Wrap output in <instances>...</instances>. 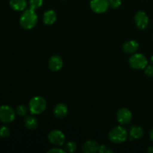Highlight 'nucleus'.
Masks as SVG:
<instances>
[{"instance_id": "nucleus-1", "label": "nucleus", "mask_w": 153, "mask_h": 153, "mask_svg": "<svg viewBox=\"0 0 153 153\" xmlns=\"http://www.w3.org/2000/svg\"><path fill=\"white\" fill-rule=\"evenodd\" d=\"M37 21H38V17L37 13H35V10L28 8L24 10L22 13L19 19V23L24 29L29 30L37 25Z\"/></svg>"}, {"instance_id": "nucleus-2", "label": "nucleus", "mask_w": 153, "mask_h": 153, "mask_svg": "<svg viewBox=\"0 0 153 153\" xmlns=\"http://www.w3.org/2000/svg\"><path fill=\"white\" fill-rule=\"evenodd\" d=\"M128 137V131L122 126L114 127L109 131L108 137L114 143H122L126 141Z\"/></svg>"}, {"instance_id": "nucleus-3", "label": "nucleus", "mask_w": 153, "mask_h": 153, "mask_svg": "<svg viewBox=\"0 0 153 153\" xmlns=\"http://www.w3.org/2000/svg\"><path fill=\"white\" fill-rule=\"evenodd\" d=\"M46 100L40 96L33 97L28 103V109L32 114H40L46 110Z\"/></svg>"}, {"instance_id": "nucleus-4", "label": "nucleus", "mask_w": 153, "mask_h": 153, "mask_svg": "<svg viewBox=\"0 0 153 153\" xmlns=\"http://www.w3.org/2000/svg\"><path fill=\"white\" fill-rule=\"evenodd\" d=\"M128 64L131 68L134 70H143L148 64L147 58L143 54H134L128 60Z\"/></svg>"}, {"instance_id": "nucleus-5", "label": "nucleus", "mask_w": 153, "mask_h": 153, "mask_svg": "<svg viewBox=\"0 0 153 153\" xmlns=\"http://www.w3.org/2000/svg\"><path fill=\"white\" fill-rule=\"evenodd\" d=\"M48 139L52 144L57 146H61L65 143L66 137L64 133L58 129L52 130L48 135Z\"/></svg>"}, {"instance_id": "nucleus-6", "label": "nucleus", "mask_w": 153, "mask_h": 153, "mask_svg": "<svg viewBox=\"0 0 153 153\" xmlns=\"http://www.w3.org/2000/svg\"><path fill=\"white\" fill-rule=\"evenodd\" d=\"M15 111L8 105H1L0 107V120L4 123L14 120Z\"/></svg>"}, {"instance_id": "nucleus-7", "label": "nucleus", "mask_w": 153, "mask_h": 153, "mask_svg": "<svg viewBox=\"0 0 153 153\" xmlns=\"http://www.w3.org/2000/svg\"><path fill=\"white\" fill-rule=\"evenodd\" d=\"M90 6L91 10L97 13H105L110 7L108 0H91Z\"/></svg>"}, {"instance_id": "nucleus-8", "label": "nucleus", "mask_w": 153, "mask_h": 153, "mask_svg": "<svg viewBox=\"0 0 153 153\" xmlns=\"http://www.w3.org/2000/svg\"><path fill=\"white\" fill-rule=\"evenodd\" d=\"M132 119V114L126 108H120L117 113V120L118 123H120L122 125L128 124L131 122Z\"/></svg>"}, {"instance_id": "nucleus-9", "label": "nucleus", "mask_w": 153, "mask_h": 153, "mask_svg": "<svg viewBox=\"0 0 153 153\" xmlns=\"http://www.w3.org/2000/svg\"><path fill=\"white\" fill-rule=\"evenodd\" d=\"M134 22L140 29H145L149 25V17L144 11L140 10L134 16Z\"/></svg>"}, {"instance_id": "nucleus-10", "label": "nucleus", "mask_w": 153, "mask_h": 153, "mask_svg": "<svg viewBox=\"0 0 153 153\" xmlns=\"http://www.w3.org/2000/svg\"><path fill=\"white\" fill-rule=\"evenodd\" d=\"M63 67V59L59 55H53L49 61V67L52 71H59Z\"/></svg>"}, {"instance_id": "nucleus-11", "label": "nucleus", "mask_w": 153, "mask_h": 153, "mask_svg": "<svg viewBox=\"0 0 153 153\" xmlns=\"http://www.w3.org/2000/svg\"><path fill=\"white\" fill-rule=\"evenodd\" d=\"M100 144L97 141L93 140H87L82 146V151L85 153H94L99 151Z\"/></svg>"}, {"instance_id": "nucleus-12", "label": "nucleus", "mask_w": 153, "mask_h": 153, "mask_svg": "<svg viewBox=\"0 0 153 153\" xmlns=\"http://www.w3.org/2000/svg\"><path fill=\"white\" fill-rule=\"evenodd\" d=\"M67 114H68V108L66 105L63 104V103H59L55 105V108H54V114L57 118L63 119L67 117Z\"/></svg>"}, {"instance_id": "nucleus-13", "label": "nucleus", "mask_w": 153, "mask_h": 153, "mask_svg": "<svg viewBox=\"0 0 153 153\" xmlns=\"http://www.w3.org/2000/svg\"><path fill=\"white\" fill-rule=\"evenodd\" d=\"M139 49V43L135 40H128L123 45V50L128 54H133Z\"/></svg>"}, {"instance_id": "nucleus-14", "label": "nucleus", "mask_w": 153, "mask_h": 153, "mask_svg": "<svg viewBox=\"0 0 153 153\" xmlns=\"http://www.w3.org/2000/svg\"><path fill=\"white\" fill-rule=\"evenodd\" d=\"M57 19L56 13L53 10H48L43 13V21L44 24L47 25H51L55 22Z\"/></svg>"}, {"instance_id": "nucleus-15", "label": "nucleus", "mask_w": 153, "mask_h": 153, "mask_svg": "<svg viewBox=\"0 0 153 153\" xmlns=\"http://www.w3.org/2000/svg\"><path fill=\"white\" fill-rule=\"evenodd\" d=\"M143 134H144V131L143 129L140 126H132L130 129L129 131V135L130 139L133 140H138L143 137Z\"/></svg>"}, {"instance_id": "nucleus-16", "label": "nucleus", "mask_w": 153, "mask_h": 153, "mask_svg": "<svg viewBox=\"0 0 153 153\" xmlns=\"http://www.w3.org/2000/svg\"><path fill=\"white\" fill-rule=\"evenodd\" d=\"M10 6L16 11H22L27 7L26 0H10Z\"/></svg>"}, {"instance_id": "nucleus-17", "label": "nucleus", "mask_w": 153, "mask_h": 153, "mask_svg": "<svg viewBox=\"0 0 153 153\" xmlns=\"http://www.w3.org/2000/svg\"><path fill=\"white\" fill-rule=\"evenodd\" d=\"M24 123L28 129L34 130L37 128V126H38V121L34 117L28 116L24 119Z\"/></svg>"}, {"instance_id": "nucleus-18", "label": "nucleus", "mask_w": 153, "mask_h": 153, "mask_svg": "<svg viewBox=\"0 0 153 153\" xmlns=\"http://www.w3.org/2000/svg\"><path fill=\"white\" fill-rule=\"evenodd\" d=\"M64 149L67 152H74L77 149V144L73 141H69L65 143Z\"/></svg>"}, {"instance_id": "nucleus-19", "label": "nucleus", "mask_w": 153, "mask_h": 153, "mask_svg": "<svg viewBox=\"0 0 153 153\" xmlns=\"http://www.w3.org/2000/svg\"><path fill=\"white\" fill-rule=\"evenodd\" d=\"M28 109L25 105H19L16 108V112L19 116H25L27 114Z\"/></svg>"}, {"instance_id": "nucleus-20", "label": "nucleus", "mask_w": 153, "mask_h": 153, "mask_svg": "<svg viewBox=\"0 0 153 153\" xmlns=\"http://www.w3.org/2000/svg\"><path fill=\"white\" fill-rule=\"evenodd\" d=\"M43 0H30L29 1V8L32 9V10H35V9L39 8L43 4Z\"/></svg>"}, {"instance_id": "nucleus-21", "label": "nucleus", "mask_w": 153, "mask_h": 153, "mask_svg": "<svg viewBox=\"0 0 153 153\" xmlns=\"http://www.w3.org/2000/svg\"><path fill=\"white\" fill-rule=\"evenodd\" d=\"M10 134V131L8 127L6 126H3L0 127V137L4 138V137H8Z\"/></svg>"}, {"instance_id": "nucleus-22", "label": "nucleus", "mask_w": 153, "mask_h": 153, "mask_svg": "<svg viewBox=\"0 0 153 153\" xmlns=\"http://www.w3.org/2000/svg\"><path fill=\"white\" fill-rule=\"evenodd\" d=\"M108 1L109 5L113 8H118L119 7H120L121 4H122L121 0H108Z\"/></svg>"}, {"instance_id": "nucleus-23", "label": "nucleus", "mask_w": 153, "mask_h": 153, "mask_svg": "<svg viewBox=\"0 0 153 153\" xmlns=\"http://www.w3.org/2000/svg\"><path fill=\"white\" fill-rule=\"evenodd\" d=\"M98 152L100 153H112L114 151L109 147H108L107 146H105V145H100Z\"/></svg>"}, {"instance_id": "nucleus-24", "label": "nucleus", "mask_w": 153, "mask_h": 153, "mask_svg": "<svg viewBox=\"0 0 153 153\" xmlns=\"http://www.w3.org/2000/svg\"><path fill=\"white\" fill-rule=\"evenodd\" d=\"M145 74L149 77H153V66H146L145 68Z\"/></svg>"}, {"instance_id": "nucleus-25", "label": "nucleus", "mask_w": 153, "mask_h": 153, "mask_svg": "<svg viewBox=\"0 0 153 153\" xmlns=\"http://www.w3.org/2000/svg\"><path fill=\"white\" fill-rule=\"evenodd\" d=\"M65 151L64 149H61V148H58V147H55L53 149H51L48 151L49 153H64Z\"/></svg>"}, {"instance_id": "nucleus-26", "label": "nucleus", "mask_w": 153, "mask_h": 153, "mask_svg": "<svg viewBox=\"0 0 153 153\" xmlns=\"http://www.w3.org/2000/svg\"><path fill=\"white\" fill-rule=\"evenodd\" d=\"M147 152L149 153H153V146H149L147 149Z\"/></svg>"}, {"instance_id": "nucleus-27", "label": "nucleus", "mask_w": 153, "mask_h": 153, "mask_svg": "<svg viewBox=\"0 0 153 153\" xmlns=\"http://www.w3.org/2000/svg\"><path fill=\"white\" fill-rule=\"evenodd\" d=\"M149 136H150V139L153 141V128L150 131V134H149Z\"/></svg>"}, {"instance_id": "nucleus-28", "label": "nucleus", "mask_w": 153, "mask_h": 153, "mask_svg": "<svg viewBox=\"0 0 153 153\" xmlns=\"http://www.w3.org/2000/svg\"><path fill=\"white\" fill-rule=\"evenodd\" d=\"M150 61H151V62H152V64H153V55L152 57H151V59H150Z\"/></svg>"}]
</instances>
